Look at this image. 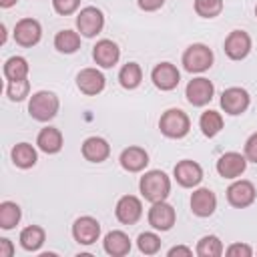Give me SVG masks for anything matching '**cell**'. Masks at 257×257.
<instances>
[{
    "label": "cell",
    "instance_id": "9",
    "mask_svg": "<svg viewBox=\"0 0 257 257\" xmlns=\"http://www.w3.org/2000/svg\"><path fill=\"white\" fill-rule=\"evenodd\" d=\"M40 36H42V26L34 18H22L14 26V40L24 48H30V46L38 44Z\"/></svg>",
    "mask_w": 257,
    "mask_h": 257
},
{
    "label": "cell",
    "instance_id": "18",
    "mask_svg": "<svg viewBox=\"0 0 257 257\" xmlns=\"http://www.w3.org/2000/svg\"><path fill=\"white\" fill-rule=\"evenodd\" d=\"M76 86L80 88V92L94 96L104 88V74L96 68H82L76 74Z\"/></svg>",
    "mask_w": 257,
    "mask_h": 257
},
{
    "label": "cell",
    "instance_id": "29",
    "mask_svg": "<svg viewBox=\"0 0 257 257\" xmlns=\"http://www.w3.org/2000/svg\"><path fill=\"white\" fill-rule=\"evenodd\" d=\"M20 217H22V211L16 203H12V201H2L0 203V227L2 229H6V231L14 229L18 225Z\"/></svg>",
    "mask_w": 257,
    "mask_h": 257
},
{
    "label": "cell",
    "instance_id": "21",
    "mask_svg": "<svg viewBox=\"0 0 257 257\" xmlns=\"http://www.w3.org/2000/svg\"><path fill=\"white\" fill-rule=\"evenodd\" d=\"M149 165V153L143 147H128L120 153V167L128 173H139Z\"/></svg>",
    "mask_w": 257,
    "mask_h": 257
},
{
    "label": "cell",
    "instance_id": "27",
    "mask_svg": "<svg viewBox=\"0 0 257 257\" xmlns=\"http://www.w3.org/2000/svg\"><path fill=\"white\" fill-rule=\"evenodd\" d=\"M28 60L24 56H10L6 62H4V76L6 80H20V78H26L28 76Z\"/></svg>",
    "mask_w": 257,
    "mask_h": 257
},
{
    "label": "cell",
    "instance_id": "33",
    "mask_svg": "<svg viewBox=\"0 0 257 257\" xmlns=\"http://www.w3.org/2000/svg\"><path fill=\"white\" fill-rule=\"evenodd\" d=\"M223 10V0H195V12L201 18H215Z\"/></svg>",
    "mask_w": 257,
    "mask_h": 257
},
{
    "label": "cell",
    "instance_id": "6",
    "mask_svg": "<svg viewBox=\"0 0 257 257\" xmlns=\"http://www.w3.org/2000/svg\"><path fill=\"white\" fill-rule=\"evenodd\" d=\"M213 94H215L213 82L209 78H203V76L189 80V84L185 88V96L193 106H205L207 102H211Z\"/></svg>",
    "mask_w": 257,
    "mask_h": 257
},
{
    "label": "cell",
    "instance_id": "8",
    "mask_svg": "<svg viewBox=\"0 0 257 257\" xmlns=\"http://www.w3.org/2000/svg\"><path fill=\"white\" fill-rule=\"evenodd\" d=\"M177 221V213L175 207L169 205L167 201H159L153 203V207L149 209V225L157 231H169Z\"/></svg>",
    "mask_w": 257,
    "mask_h": 257
},
{
    "label": "cell",
    "instance_id": "26",
    "mask_svg": "<svg viewBox=\"0 0 257 257\" xmlns=\"http://www.w3.org/2000/svg\"><path fill=\"white\" fill-rule=\"evenodd\" d=\"M54 48L62 54H72L80 48V34L74 30H60L54 36Z\"/></svg>",
    "mask_w": 257,
    "mask_h": 257
},
{
    "label": "cell",
    "instance_id": "11",
    "mask_svg": "<svg viewBox=\"0 0 257 257\" xmlns=\"http://www.w3.org/2000/svg\"><path fill=\"white\" fill-rule=\"evenodd\" d=\"M223 48L231 60H243L251 52V36L245 30H233L225 38Z\"/></svg>",
    "mask_w": 257,
    "mask_h": 257
},
{
    "label": "cell",
    "instance_id": "30",
    "mask_svg": "<svg viewBox=\"0 0 257 257\" xmlns=\"http://www.w3.org/2000/svg\"><path fill=\"white\" fill-rule=\"evenodd\" d=\"M199 126H201V131H203L205 137L219 135L221 128H223V116H221V112H217V110H205L201 114V118H199Z\"/></svg>",
    "mask_w": 257,
    "mask_h": 257
},
{
    "label": "cell",
    "instance_id": "5",
    "mask_svg": "<svg viewBox=\"0 0 257 257\" xmlns=\"http://www.w3.org/2000/svg\"><path fill=\"white\" fill-rule=\"evenodd\" d=\"M102 26H104V16H102V12H100L98 8H94V6L82 8V10L78 12V16H76V28H78V32H80L82 36H86V38L96 36V34L102 30Z\"/></svg>",
    "mask_w": 257,
    "mask_h": 257
},
{
    "label": "cell",
    "instance_id": "36",
    "mask_svg": "<svg viewBox=\"0 0 257 257\" xmlns=\"http://www.w3.org/2000/svg\"><path fill=\"white\" fill-rule=\"evenodd\" d=\"M225 255H229V257H251L253 249L249 245H245V243H233V245H229L225 249Z\"/></svg>",
    "mask_w": 257,
    "mask_h": 257
},
{
    "label": "cell",
    "instance_id": "34",
    "mask_svg": "<svg viewBox=\"0 0 257 257\" xmlns=\"http://www.w3.org/2000/svg\"><path fill=\"white\" fill-rule=\"evenodd\" d=\"M30 92V82L26 78H20V80H8V86H6V94L10 100H24Z\"/></svg>",
    "mask_w": 257,
    "mask_h": 257
},
{
    "label": "cell",
    "instance_id": "25",
    "mask_svg": "<svg viewBox=\"0 0 257 257\" xmlns=\"http://www.w3.org/2000/svg\"><path fill=\"white\" fill-rule=\"evenodd\" d=\"M36 161H38V155H36V151H34L32 145H28V143H18V145H14V149H12V163H14L16 167H20V169H30V167L36 165Z\"/></svg>",
    "mask_w": 257,
    "mask_h": 257
},
{
    "label": "cell",
    "instance_id": "12",
    "mask_svg": "<svg viewBox=\"0 0 257 257\" xmlns=\"http://www.w3.org/2000/svg\"><path fill=\"white\" fill-rule=\"evenodd\" d=\"M245 169H247V157L235 151L221 155L217 161V173L223 179H237L239 175L245 173Z\"/></svg>",
    "mask_w": 257,
    "mask_h": 257
},
{
    "label": "cell",
    "instance_id": "7",
    "mask_svg": "<svg viewBox=\"0 0 257 257\" xmlns=\"http://www.w3.org/2000/svg\"><path fill=\"white\" fill-rule=\"evenodd\" d=\"M249 106V92L241 86H231L227 90H223L221 94V108L231 114V116H237L241 112H245Z\"/></svg>",
    "mask_w": 257,
    "mask_h": 257
},
{
    "label": "cell",
    "instance_id": "31",
    "mask_svg": "<svg viewBox=\"0 0 257 257\" xmlns=\"http://www.w3.org/2000/svg\"><path fill=\"white\" fill-rule=\"evenodd\" d=\"M223 251H225L223 243L215 235H205L197 243V255L199 257H219V255H223Z\"/></svg>",
    "mask_w": 257,
    "mask_h": 257
},
{
    "label": "cell",
    "instance_id": "4",
    "mask_svg": "<svg viewBox=\"0 0 257 257\" xmlns=\"http://www.w3.org/2000/svg\"><path fill=\"white\" fill-rule=\"evenodd\" d=\"M213 64V50L207 44H191L183 52V66L189 72H205Z\"/></svg>",
    "mask_w": 257,
    "mask_h": 257
},
{
    "label": "cell",
    "instance_id": "28",
    "mask_svg": "<svg viewBox=\"0 0 257 257\" xmlns=\"http://www.w3.org/2000/svg\"><path fill=\"white\" fill-rule=\"evenodd\" d=\"M141 80H143V70H141V66L137 62H126L118 72V82L126 90L137 88L141 84Z\"/></svg>",
    "mask_w": 257,
    "mask_h": 257
},
{
    "label": "cell",
    "instance_id": "24",
    "mask_svg": "<svg viewBox=\"0 0 257 257\" xmlns=\"http://www.w3.org/2000/svg\"><path fill=\"white\" fill-rule=\"evenodd\" d=\"M46 239V233L38 225H28L20 231V245L26 251H38Z\"/></svg>",
    "mask_w": 257,
    "mask_h": 257
},
{
    "label": "cell",
    "instance_id": "32",
    "mask_svg": "<svg viewBox=\"0 0 257 257\" xmlns=\"http://www.w3.org/2000/svg\"><path fill=\"white\" fill-rule=\"evenodd\" d=\"M137 245H139V251H141V253H145V255H155V253H159V249H161V239H159L157 233L145 231V233L139 235Z\"/></svg>",
    "mask_w": 257,
    "mask_h": 257
},
{
    "label": "cell",
    "instance_id": "35",
    "mask_svg": "<svg viewBox=\"0 0 257 257\" xmlns=\"http://www.w3.org/2000/svg\"><path fill=\"white\" fill-rule=\"evenodd\" d=\"M78 4H80V0H52V8L62 16L72 14L78 8Z\"/></svg>",
    "mask_w": 257,
    "mask_h": 257
},
{
    "label": "cell",
    "instance_id": "2",
    "mask_svg": "<svg viewBox=\"0 0 257 257\" xmlns=\"http://www.w3.org/2000/svg\"><path fill=\"white\" fill-rule=\"evenodd\" d=\"M58 96L50 90H38L30 96V102H28V112L34 120H40V122H46V120H52L58 112Z\"/></svg>",
    "mask_w": 257,
    "mask_h": 257
},
{
    "label": "cell",
    "instance_id": "40",
    "mask_svg": "<svg viewBox=\"0 0 257 257\" xmlns=\"http://www.w3.org/2000/svg\"><path fill=\"white\" fill-rule=\"evenodd\" d=\"M167 255H169V257H175V255H185V257H191V255H193V249L183 247V245H177V247H171Z\"/></svg>",
    "mask_w": 257,
    "mask_h": 257
},
{
    "label": "cell",
    "instance_id": "41",
    "mask_svg": "<svg viewBox=\"0 0 257 257\" xmlns=\"http://www.w3.org/2000/svg\"><path fill=\"white\" fill-rule=\"evenodd\" d=\"M18 0H0V6L2 8H10V6H14Z\"/></svg>",
    "mask_w": 257,
    "mask_h": 257
},
{
    "label": "cell",
    "instance_id": "15",
    "mask_svg": "<svg viewBox=\"0 0 257 257\" xmlns=\"http://www.w3.org/2000/svg\"><path fill=\"white\" fill-rule=\"evenodd\" d=\"M173 175H175V179H177V183L181 185V187H197L199 183H201V179H203V169H201V165L199 163H195V161H191V159H185V161H179L177 165H175V171H173Z\"/></svg>",
    "mask_w": 257,
    "mask_h": 257
},
{
    "label": "cell",
    "instance_id": "17",
    "mask_svg": "<svg viewBox=\"0 0 257 257\" xmlns=\"http://www.w3.org/2000/svg\"><path fill=\"white\" fill-rule=\"evenodd\" d=\"M92 58H94V62H96L98 66L110 68V66H114V64L118 62V58H120V48L116 46V42H112V40H108V38H102V40H98V42L94 44V48H92Z\"/></svg>",
    "mask_w": 257,
    "mask_h": 257
},
{
    "label": "cell",
    "instance_id": "10",
    "mask_svg": "<svg viewBox=\"0 0 257 257\" xmlns=\"http://www.w3.org/2000/svg\"><path fill=\"white\" fill-rule=\"evenodd\" d=\"M227 201H229V205H233L237 209L249 207L255 201V187H253V183L245 181V179L233 181L229 185V189H227Z\"/></svg>",
    "mask_w": 257,
    "mask_h": 257
},
{
    "label": "cell",
    "instance_id": "19",
    "mask_svg": "<svg viewBox=\"0 0 257 257\" xmlns=\"http://www.w3.org/2000/svg\"><path fill=\"white\" fill-rule=\"evenodd\" d=\"M215 209H217V197L211 189L201 187L191 195V211L197 217H209L215 213Z\"/></svg>",
    "mask_w": 257,
    "mask_h": 257
},
{
    "label": "cell",
    "instance_id": "1",
    "mask_svg": "<svg viewBox=\"0 0 257 257\" xmlns=\"http://www.w3.org/2000/svg\"><path fill=\"white\" fill-rule=\"evenodd\" d=\"M139 189H141V195L149 203H159V201H165L169 197V193H171V179L163 171L153 169V171H147L141 177Z\"/></svg>",
    "mask_w": 257,
    "mask_h": 257
},
{
    "label": "cell",
    "instance_id": "39",
    "mask_svg": "<svg viewBox=\"0 0 257 257\" xmlns=\"http://www.w3.org/2000/svg\"><path fill=\"white\" fill-rule=\"evenodd\" d=\"M14 255V245L10 239L2 237L0 239V257H12Z\"/></svg>",
    "mask_w": 257,
    "mask_h": 257
},
{
    "label": "cell",
    "instance_id": "22",
    "mask_svg": "<svg viewBox=\"0 0 257 257\" xmlns=\"http://www.w3.org/2000/svg\"><path fill=\"white\" fill-rule=\"evenodd\" d=\"M102 245H104V251L108 255H112V257H122V255H126L131 251V239H128V235L124 231H118V229L106 233Z\"/></svg>",
    "mask_w": 257,
    "mask_h": 257
},
{
    "label": "cell",
    "instance_id": "38",
    "mask_svg": "<svg viewBox=\"0 0 257 257\" xmlns=\"http://www.w3.org/2000/svg\"><path fill=\"white\" fill-rule=\"evenodd\" d=\"M165 4V0H139V8L145 12H155Z\"/></svg>",
    "mask_w": 257,
    "mask_h": 257
},
{
    "label": "cell",
    "instance_id": "13",
    "mask_svg": "<svg viewBox=\"0 0 257 257\" xmlns=\"http://www.w3.org/2000/svg\"><path fill=\"white\" fill-rule=\"evenodd\" d=\"M72 237L80 245H92L100 237V223L94 217H78L72 225Z\"/></svg>",
    "mask_w": 257,
    "mask_h": 257
},
{
    "label": "cell",
    "instance_id": "3",
    "mask_svg": "<svg viewBox=\"0 0 257 257\" xmlns=\"http://www.w3.org/2000/svg\"><path fill=\"white\" fill-rule=\"evenodd\" d=\"M159 128L169 139H183L191 128V120L187 112H183L181 108H169L161 114Z\"/></svg>",
    "mask_w": 257,
    "mask_h": 257
},
{
    "label": "cell",
    "instance_id": "20",
    "mask_svg": "<svg viewBox=\"0 0 257 257\" xmlns=\"http://www.w3.org/2000/svg\"><path fill=\"white\" fill-rule=\"evenodd\" d=\"M82 157L90 163H102L108 159L110 155V145L102 139V137H88L82 143Z\"/></svg>",
    "mask_w": 257,
    "mask_h": 257
},
{
    "label": "cell",
    "instance_id": "23",
    "mask_svg": "<svg viewBox=\"0 0 257 257\" xmlns=\"http://www.w3.org/2000/svg\"><path fill=\"white\" fill-rule=\"evenodd\" d=\"M36 145H38V149L42 153L54 155V153H58L62 149V133L58 128H54V126H44L36 137Z\"/></svg>",
    "mask_w": 257,
    "mask_h": 257
},
{
    "label": "cell",
    "instance_id": "14",
    "mask_svg": "<svg viewBox=\"0 0 257 257\" xmlns=\"http://www.w3.org/2000/svg\"><path fill=\"white\" fill-rule=\"evenodd\" d=\"M114 215L122 225H133L141 219L143 215V203L139 197L135 195H124L118 199L116 207H114Z\"/></svg>",
    "mask_w": 257,
    "mask_h": 257
},
{
    "label": "cell",
    "instance_id": "42",
    "mask_svg": "<svg viewBox=\"0 0 257 257\" xmlns=\"http://www.w3.org/2000/svg\"><path fill=\"white\" fill-rule=\"evenodd\" d=\"M255 16H257V6H255Z\"/></svg>",
    "mask_w": 257,
    "mask_h": 257
},
{
    "label": "cell",
    "instance_id": "37",
    "mask_svg": "<svg viewBox=\"0 0 257 257\" xmlns=\"http://www.w3.org/2000/svg\"><path fill=\"white\" fill-rule=\"evenodd\" d=\"M245 157L251 163H257V133H253L245 143Z\"/></svg>",
    "mask_w": 257,
    "mask_h": 257
},
{
    "label": "cell",
    "instance_id": "16",
    "mask_svg": "<svg viewBox=\"0 0 257 257\" xmlns=\"http://www.w3.org/2000/svg\"><path fill=\"white\" fill-rule=\"evenodd\" d=\"M151 80H153V84H155L157 88H161V90H173V88H177V84H179V80H181V74H179V70H177L175 64H171V62H161V64H157V66L153 68Z\"/></svg>",
    "mask_w": 257,
    "mask_h": 257
}]
</instances>
